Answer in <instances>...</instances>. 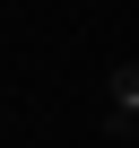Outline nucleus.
<instances>
[{
  "label": "nucleus",
  "instance_id": "nucleus-1",
  "mask_svg": "<svg viewBox=\"0 0 139 148\" xmlns=\"http://www.w3.org/2000/svg\"><path fill=\"white\" fill-rule=\"evenodd\" d=\"M130 122H139V61H113L104 70V131L130 139Z\"/></svg>",
  "mask_w": 139,
  "mask_h": 148
},
{
  "label": "nucleus",
  "instance_id": "nucleus-2",
  "mask_svg": "<svg viewBox=\"0 0 139 148\" xmlns=\"http://www.w3.org/2000/svg\"><path fill=\"white\" fill-rule=\"evenodd\" d=\"M130 139H139V122H130Z\"/></svg>",
  "mask_w": 139,
  "mask_h": 148
}]
</instances>
